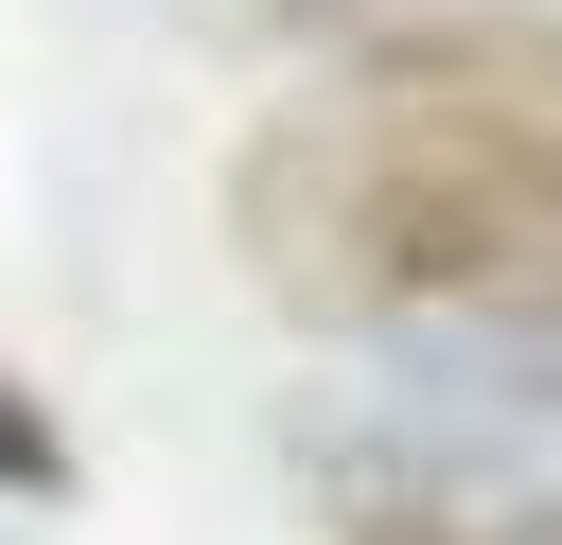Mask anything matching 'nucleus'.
Wrapping results in <instances>:
<instances>
[{
  "mask_svg": "<svg viewBox=\"0 0 562 545\" xmlns=\"http://www.w3.org/2000/svg\"><path fill=\"white\" fill-rule=\"evenodd\" d=\"M0 492H18V510H70V422H53L18 369H0Z\"/></svg>",
  "mask_w": 562,
  "mask_h": 545,
  "instance_id": "f03ea898",
  "label": "nucleus"
},
{
  "mask_svg": "<svg viewBox=\"0 0 562 545\" xmlns=\"http://www.w3.org/2000/svg\"><path fill=\"white\" fill-rule=\"evenodd\" d=\"M228 246L316 334H562V18L439 0L228 141Z\"/></svg>",
  "mask_w": 562,
  "mask_h": 545,
  "instance_id": "f257e3e1",
  "label": "nucleus"
}]
</instances>
